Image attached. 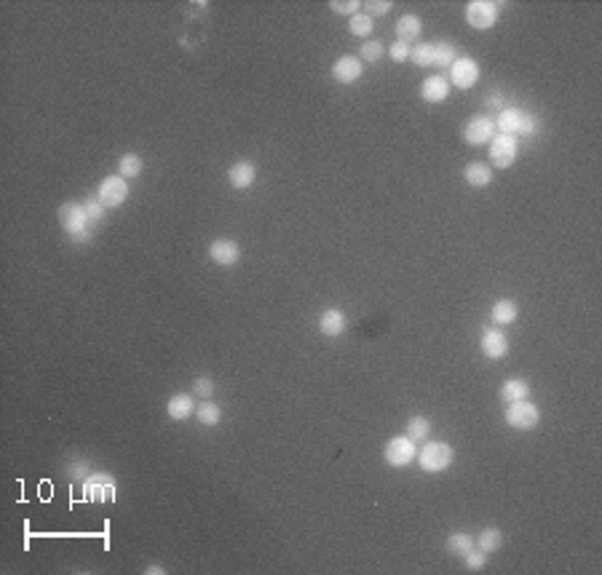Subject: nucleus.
<instances>
[{
	"label": "nucleus",
	"instance_id": "aec40b11",
	"mask_svg": "<svg viewBox=\"0 0 602 575\" xmlns=\"http://www.w3.org/2000/svg\"><path fill=\"white\" fill-rule=\"evenodd\" d=\"M463 177H466V182L471 187H487V185L493 182V166L474 161V164H468V166L463 169Z\"/></svg>",
	"mask_w": 602,
	"mask_h": 575
},
{
	"label": "nucleus",
	"instance_id": "5701e85b",
	"mask_svg": "<svg viewBox=\"0 0 602 575\" xmlns=\"http://www.w3.org/2000/svg\"><path fill=\"white\" fill-rule=\"evenodd\" d=\"M142 174V158L136 155V152H126V155H120L118 161V177L123 180H134Z\"/></svg>",
	"mask_w": 602,
	"mask_h": 575
},
{
	"label": "nucleus",
	"instance_id": "e433bc0d",
	"mask_svg": "<svg viewBox=\"0 0 602 575\" xmlns=\"http://www.w3.org/2000/svg\"><path fill=\"white\" fill-rule=\"evenodd\" d=\"M364 8H367V11H364L367 16H383L391 11V3H388V0H370Z\"/></svg>",
	"mask_w": 602,
	"mask_h": 575
},
{
	"label": "nucleus",
	"instance_id": "ddd939ff",
	"mask_svg": "<svg viewBox=\"0 0 602 575\" xmlns=\"http://www.w3.org/2000/svg\"><path fill=\"white\" fill-rule=\"evenodd\" d=\"M361 76H364V64H361L359 57H340V59L332 64V78H335L340 86H351V83H356Z\"/></svg>",
	"mask_w": 602,
	"mask_h": 575
},
{
	"label": "nucleus",
	"instance_id": "9d476101",
	"mask_svg": "<svg viewBox=\"0 0 602 575\" xmlns=\"http://www.w3.org/2000/svg\"><path fill=\"white\" fill-rule=\"evenodd\" d=\"M450 86L455 89H471L477 80H479V64L477 59H471V57H458V59L450 64Z\"/></svg>",
	"mask_w": 602,
	"mask_h": 575
},
{
	"label": "nucleus",
	"instance_id": "f704fd0d",
	"mask_svg": "<svg viewBox=\"0 0 602 575\" xmlns=\"http://www.w3.org/2000/svg\"><path fill=\"white\" fill-rule=\"evenodd\" d=\"M410 54H412V48H410V43H405V41H396V43H391V48H388V57H391L396 64H402V62L410 59Z\"/></svg>",
	"mask_w": 602,
	"mask_h": 575
},
{
	"label": "nucleus",
	"instance_id": "1a4fd4ad",
	"mask_svg": "<svg viewBox=\"0 0 602 575\" xmlns=\"http://www.w3.org/2000/svg\"><path fill=\"white\" fill-rule=\"evenodd\" d=\"M97 198L105 204L107 209H118L120 204L129 198V182L118 177V174H113V177H105V180L99 182V187H97Z\"/></svg>",
	"mask_w": 602,
	"mask_h": 575
},
{
	"label": "nucleus",
	"instance_id": "72a5a7b5",
	"mask_svg": "<svg viewBox=\"0 0 602 575\" xmlns=\"http://www.w3.org/2000/svg\"><path fill=\"white\" fill-rule=\"evenodd\" d=\"M330 8L340 16H354L361 8V3L359 0H332Z\"/></svg>",
	"mask_w": 602,
	"mask_h": 575
},
{
	"label": "nucleus",
	"instance_id": "2eb2a0df",
	"mask_svg": "<svg viewBox=\"0 0 602 575\" xmlns=\"http://www.w3.org/2000/svg\"><path fill=\"white\" fill-rule=\"evenodd\" d=\"M257 180V166L252 161H236L230 171H227V182H230V187L233 190H246V187H252Z\"/></svg>",
	"mask_w": 602,
	"mask_h": 575
},
{
	"label": "nucleus",
	"instance_id": "2f4dec72",
	"mask_svg": "<svg viewBox=\"0 0 602 575\" xmlns=\"http://www.w3.org/2000/svg\"><path fill=\"white\" fill-rule=\"evenodd\" d=\"M83 204V209H86V214H89V220L91 222H102V217H105V204L99 201V198L94 196V198H86V201H80Z\"/></svg>",
	"mask_w": 602,
	"mask_h": 575
},
{
	"label": "nucleus",
	"instance_id": "cd10ccee",
	"mask_svg": "<svg viewBox=\"0 0 602 575\" xmlns=\"http://www.w3.org/2000/svg\"><path fill=\"white\" fill-rule=\"evenodd\" d=\"M458 59V48L447 41L434 43V67H450L452 62Z\"/></svg>",
	"mask_w": 602,
	"mask_h": 575
},
{
	"label": "nucleus",
	"instance_id": "473e14b6",
	"mask_svg": "<svg viewBox=\"0 0 602 575\" xmlns=\"http://www.w3.org/2000/svg\"><path fill=\"white\" fill-rule=\"evenodd\" d=\"M214 391H217V385H214V380L206 378V375H201V378L193 380V394H196L198 399H211Z\"/></svg>",
	"mask_w": 602,
	"mask_h": 575
},
{
	"label": "nucleus",
	"instance_id": "20e7f679",
	"mask_svg": "<svg viewBox=\"0 0 602 575\" xmlns=\"http://www.w3.org/2000/svg\"><path fill=\"white\" fill-rule=\"evenodd\" d=\"M538 423H541L538 404H533L527 399H519V402H512L506 407V425L514 428V431H533Z\"/></svg>",
	"mask_w": 602,
	"mask_h": 575
},
{
	"label": "nucleus",
	"instance_id": "423d86ee",
	"mask_svg": "<svg viewBox=\"0 0 602 575\" xmlns=\"http://www.w3.org/2000/svg\"><path fill=\"white\" fill-rule=\"evenodd\" d=\"M500 16V8L490 0H471L466 6V24L474 30H490Z\"/></svg>",
	"mask_w": 602,
	"mask_h": 575
},
{
	"label": "nucleus",
	"instance_id": "412c9836",
	"mask_svg": "<svg viewBox=\"0 0 602 575\" xmlns=\"http://www.w3.org/2000/svg\"><path fill=\"white\" fill-rule=\"evenodd\" d=\"M517 316H519V308L512 300H498L493 305V321H496V327H509V324L517 321Z\"/></svg>",
	"mask_w": 602,
	"mask_h": 575
},
{
	"label": "nucleus",
	"instance_id": "7ed1b4c3",
	"mask_svg": "<svg viewBox=\"0 0 602 575\" xmlns=\"http://www.w3.org/2000/svg\"><path fill=\"white\" fill-rule=\"evenodd\" d=\"M455 460V450L444 441H428L418 453V466H421L426 474H439V471H447Z\"/></svg>",
	"mask_w": 602,
	"mask_h": 575
},
{
	"label": "nucleus",
	"instance_id": "f8f14e48",
	"mask_svg": "<svg viewBox=\"0 0 602 575\" xmlns=\"http://www.w3.org/2000/svg\"><path fill=\"white\" fill-rule=\"evenodd\" d=\"M482 353L487 356V359H503L506 353H509V340H506V334L500 332L498 327H484L482 329Z\"/></svg>",
	"mask_w": 602,
	"mask_h": 575
},
{
	"label": "nucleus",
	"instance_id": "393cba45",
	"mask_svg": "<svg viewBox=\"0 0 602 575\" xmlns=\"http://www.w3.org/2000/svg\"><path fill=\"white\" fill-rule=\"evenodd\" d=\"M196 420L201 425H217L223 420V409L217 407L214 402H209V399H204V404L196 407Z\"/></svg>",
	"mask_w": 602,
	"mask_h": 575
},
{
	"label": "nucleus",
	"instance_id": "bb28decb",
	"mask_svg": "<svg viewBox=\"0 0 602 575\" xmlns=\"http://www.w3.org/2000/svg\"><path fill=\"white\" fill-rule=\"evenodd\" d=\"M500 544H503V535H500V530H496V527H487V530H482L479 538H477V548H479V551H484V554H493V551H498V548H500Z\"/></svg>",
	"mask_w": 602,
	"mask_h": 575
},
{
	"label": "nucleus",
	"instance_id": "0eeeda50",
	"mask_svg": "<svg viewBox=\"0 0 602 575\" xmlns=\"http://www.w3.org/2000/svg\"><path fill=\"white\" fill-rule=\"evenodd\" d=\"M386 463L393 466V469H405L410 466L415 457H418V450H415V441L410 439V436H393L388 444H386Z\"/></svg>",
	"mask_w": 602,
	"mask_h": 575
},
{
	"label": "nucleus",
	"instance_id": "b1692460",
	"mask_svg": "<svg viewBox=\"0 0 602 575\" xmlns=\"http://www.w3.org/2000/svg\"><path fill=\"white\" fill-rule=\"evenodd\" d=\"M407 436L412 441H426L431 436V420L428 418H423V415H415V418H410V423H407Z\"/></svg>",
	"mask_w": 602,
	"mask_h": 575
},
{
	"label": "nucleus",
	"instance_id": "c9c22d12",
	"mask_svg": "<svg viewBox=\"0 0 602 575\" xmlns=\"http://www.w3.org/2000/svg\"><path fill=\"white\" fill-rule=\"evenodd\" d=\"M463 560H466L468 570H482V567H484V562H487V554H484V551H479V548L474 546V548L468 551Z\"/></svg>",
	"mask_w": 602,
	"mask_h": 575
},
{
	"label": "nucleus",
	"instance_id": "dca6fc26",
	"mask_svg": "<svg viewBox=\"0 0 602 575\" xmlns=\"http://www.w3.org/2000/svg\"><path fill=\"white\" fill-rule=\"evenodd\" d=\"M421 97L426 102H431V105L444 102L450 97V80L444 76H428L421 86Z\"/></svg>",
	"mask_w": 602,
	"mask_h": 575
},
{
	"label": "nucleus",
	"instance_id": "7c9ffc66",
	"mask_svg": "<svg viewBox=\"0 0 602 575\" xmlns=\"http://www.w3.org/2000/svg\"><path fill=\"white\" fill-rule=\"evenodd\" d=\"M359 54H361V59L367 62V64H375V62L383 59V54H386V48H383V43L380 41H364L359 48Z\"/></svg>",
	"mask_w": 602,
	"mask_h": 575
},
{
	"label": "nucleus",
	"instance_id": "39448f33",
	"mask_svg": "<svg viewBox=\"0 0 602 575\" xmlns=\"http://www.w3.org/2000/svg\"><path fill=\"white\" fill-rule=\"evenodd\" d=\"M83 498L89 503H113L115 500V479L107 474H89L83 479Z\"/></svg>",
	"mask_w": 602,
	"mask_h": 575
},
{
	"label": "nucleus",
	"instance_id": "c85d7f7f",
	"mask_svg": "<svg viewBox=\"0 0 602 575\" xmlns=\"http://www.w3.org/2000/svg\"><path fill=\"white\" fill-rule=\"evenodd\" d=\"M372 27H375V22H372V16L367 14H354L351 22H348V30H351V35H356V38H370Z\"/></svg>",
	"mask_w": 602,
	"mask_h": 575
},
{
	"label": "nucleus",
	"instance_id": "6e6552de",
	"mask_svg": "<svg viewBox=\"0 0 602 575\" xmlns=\"http://www.w3.org/2000/svg\"><path fill=\"white\" fill-rule=\"evenodd\" d=\"M517 152H519V145H517V136L509 134H496L490 139V161L496 169H509L517 161Z\"/></svg>",
	"mask_w": 602,
	"mask_h": 575
},
{
	"label": "nucleus",
	"instance_id": "a878e982",
	"mask_svg": "<svg viewBox=\"0 0 602 575\" xmlns=\"http://www.w3.org/2000/svg\"><path fill=\"white\" fill-rule=\"evenodd\" d=\"M471 548H474V538L468 532H452L447 538V551L452 557H466Z\"/></svg>",
	"mask_w": 602,
	"mask_h": 575
},
{
	"label": "nucleus",
	"instance_id": "4468645a",
	"mask_svg": "<svg viewBox=\"0 0 602 575\" xmlns=\"http://www.w3.org/2000/svg\"><path fill=\"white\" fill-rule=\"evenodd\" d=\"M209 257L211 262H217V265H236L241 260V246L236 241H230V239H217V241L209 243Z\"/></svg>",
	"mask_w": 602,
	"mask_h": 575
},
{
	"label": "nucleus",
	"instance_id": "4be33fe9",
	"mask_svg": "<svg viewBox=\"0 0 602 575\" xmlns=\"http://www.w3.org/2000/svg\"><path fill=\"white\" fill-rule=\"evenodd\" d=\"M527 396H530V385H527L525 380L514 378V380H506V383L500 385V399H503L506 404L519 402V399H527Z\"/></svg>",
	"mask_w": 602,
	"mask_h": 575
},
{
	"label": "nucleus",
	"instance_id": "f03ea898",
	"mask_svg": "<svg viewBox=\"0 0 602 575\" xmlns=\"http://www.w3.org/2000/svg\"><path fill=\"white\" fill-rule=\"evenodd\" d=\"M496 129H498V134L533 136L541 132V121H538L533 113H527V110L506 107V110H500V115L496 118Z\"/></svg>",
	"mask_w": 602,
	"mask_h": 575
},
{
	"label": "nucleus",
	"instance_id": "6ab92c4d",
	"mask_svg": "<svg viewBox=\"0 0 602 575\" xmlns=\"http://www.w3.org/2000/svg\"><path fill=\"white\" fill-rule=\"evenodd\" d=\"M421 32H423V22L418 14H405L396 19V35H399V41L410 43V41H415Z\"/></svg>",
	"mask_w": 602,
	"mask_h": 575
},
{
	"label": "nucleus",
	"instance_id": "f257e3e1",
	"mask_svg": "<svg viewBox=\"0 0 602 575\" xmlns=\"http://www.w3.org/2000/svg\"><path fill=\"white\" fill-rule=\"evenodd\" d=\"M59 222L64 236L73 243H89L94 239V222L83 209V204L78 201H67L59 206Z\"/></svg>",
	"mask_w": 602,
	"mask_h": 575
},
{
	"label": "nucleus",
	"instance_id": "a211bd4d",
	"mask_svg": "<svg viewBox=\"0 0 602 575\" xmlns=\"http://www.w3.org/2000/svg\"><path fill=\"white\" fill-rule=\"evenodd\" d=\"M166 412L172 420H188L196 412V399L190 394H174L166 404Z\"/></svg>",
	"mask_w": 602,
	"mask_h": 575
},
{
	"label": "nucleus",
	"instance_id": "9b49d317",
	"mask_svg": "<svg viewBox=\"0 0 602 575\" xmlns=\"http://www.w3.org/2000/svg\"><path fill=\"white\" fill-rule=\"evenodd\" d=\"M496 136V121L493 118H484V115H477L466 123V132H463V139L468 145L479 148V145H490V139Z\"/></svg>",
	"mask_w": 602,
	"mask_h": 575
},
{
	"label": "nucleus",
	"instance_id": "f3484780",
	"mask_svg": "<svg viewBox=\"0 0 602 575\" xmlns=\"http://www.w3.org/2000/svg\"><path fill=\"white\" fill-rule=\"evenodd\" d=\"M348 327V318L343 311H337V308H327L321 318H318V329L324 337H340V334L346 332Z\"/></svg>",
	"mask_w": 602,
	"mask_h": 575
},
{
	"label": "nucleus",
	"instance_id": "c756f323",
	"mask_svg": "<svg viewBox=\"0 0 602 575\" xmlns=\"http://www.w3.org/2000/svg\"><path fill=\"white\" fill-rule=\"evenodd\" d=\"M410 59L415 62L418 67H434V43H421L412 48Z\"/></svg>",
	"mask_w": 602,
	"mask_h": 575
}]
</instances>
